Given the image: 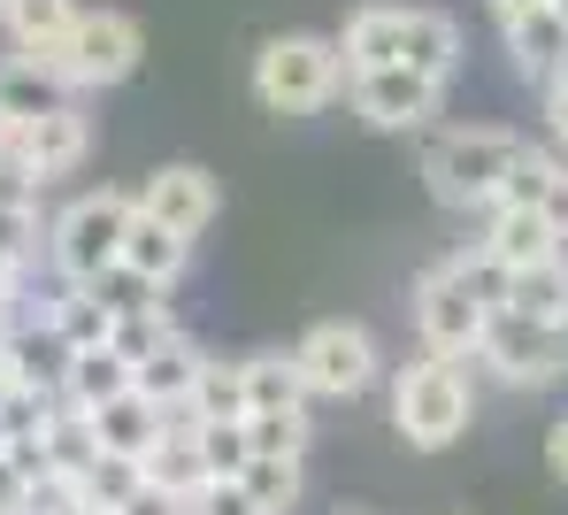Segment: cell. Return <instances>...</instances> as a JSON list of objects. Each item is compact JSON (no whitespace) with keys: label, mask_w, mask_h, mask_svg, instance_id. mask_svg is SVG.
Returning a JSON list of instances; mask_svg holds the SVG:
<instances>
[{"label":"cell","mask_w":568,"mask_h":515,"mask_svg":"<svg viewBox=\"0 0 568 515\" xmlns=\"http://www.w3.org/2000/svg\"><path fill=\"white\" fill-rule=\"evenodd\" d=\"M0 147H8V115H0Z\"/></svg>","instance_id":"cell-45"},{"label":"cell","mask_w":568,"mask_h":515,"mask_svg":"<svg viewBox=\"0 0 568 515\" xmlns=\"http://www.w3.org/2000/svg\"><path fill=\"white\" fill-rule=\"evenodd\" d=\"M170 339H178V315L162 309V301H139V309H115V331H108V346H115V354H123L131 370H139V362H146L154 346H170Z\"/></svg>","instance_id":"cell-27"},{"label":"cell","mask_w":568,"mask_h":515,"mask_svg":"<svg viewBox=\"0 0 568 515\" xmlns=\"http://www.w3.org/2000/svg\"><path fill=\"white\" fill-rule=\"evenodd\" d=\"M31 185H54V178H70L85 154H93V115L78 101H54L39 123H23V131H8V147H0Z\"/></svg>","instance_id":"cell-9"},{"label":"cell","mask_w":568,"mask_h":515,"mask_svg":"<svg viewBox=\"0 0 568 515\" xmlns=\"http://www.w3.org/2000/svg\"><path fill=\"white\" fill-rule=\"evenodd\" d=\"M131 215H139V193H108V185H100V193H78V201L47 223V254H54L62 285H100V277L123 262Z\"/></svg>","instance_id":"cell-3"},{"label":"cell","mask_w":568,"mask_h":515,"mask_svg":"<svg viewBox=\"0 0 568 515\" xmlns=\"http://www.w3.org/2000/svg\"><path fill=\"white\" fill-rule=\"evenodd\" d=\"M307 408H270V415H246V438L254 454H307Z\"/></svg>","instance_id":"cell-32"},{"label":"cell","mask_w":568,"mask_h":515,"mask_svg":"<svg viewBox=\"0 0 568 515\" xmlns=\"http://www.w3.org/2000/svg\"><path fill=\"white\" fill-rule=\"evenodd\" d=\"M523 147H530V139H515V131H499V123L446 131V139L423 154V178H430V193L446 208H491L499 185H507V170L523 162Z\"/></svg>","instance_id":"cell-4"},{"label":"cell","mask_w":568,"mask_h":515,"mask_svg":"<svg viewBox=\"0 0 568 515\" xmlns=\"http://www.w3.org/2000/svg\"><path fill=\"white\" fill-rule=\"evenodd\" d=\"M139 208H146L154 223H170L178 239H200V231L223 215V193H215V178H207L200 162H170V170H154V178L139 185Z\"/></svg>","instance_id":"cell-11"},{"label":"cell","mask_w":568,"mask_h":515,"mask_svg":"<svg viewBox=\"0 0 568 515\" xmlns=\"http://www.w3.org/2000/svg\"><path fill=\"white\" fill-rule=\"evenodd\" d=\"M239 485L254 493L262 515H284L292 501H300V454H254V462L239 469Z\"/></svg>","instance_id":"cell-29"},{"label":"cell","mask_w":568,"mask_h":515,"mask_svg":"<svg viewBox=\"0 0 568 515\" xmlns=\"http://www.w3.org/2000/svg\"><path fill=\"white\" fill-rule=\"evenodd\" d=\"M54 331H62L70 354H78V346H108V331H115L108 293H100V285H70V293L54 301Z\"/></svg>","instance_id":"cell-26"},{"label":"cell","mask_w":568,"mask_h":515,"mask_svg":"<svg viewBox=\"0 0 568 515\" xmlns=\"http://www.w3.org/2000/svg\"><path fill=\"white\" fill-rule=\"evenodd\" d=\"M78 515H115V508H93V501H85V508H78Z\"/></svg>","instance_id":"cell-44"},{"label":"cell","mask_w":568,"mask_h":515,"mask_svg":"<svg viewBox=\"0 0 568 515\" xmlns=\"http://www.w3.org/2000/svg\"><path fill=\"white\" fill-rule=\"evenodd\" d=\"M162 431H170V415L154 408V401H146L139 385L93 408V438H100V454H123V462H146V454L162 446Z\"/></svg>","instance_id":"cell-14"},{"label":"cell","mask_w":568,"mask_h":515,"mask_svg":"<svg viewBox=\"0 0 568 515\" xmlns=\"http://www.w3.org/2000/svg\"><path fill=\"white\" fill-rule=\"evenodd\" d=\"M0 8H8V0H0Z\"/></svg>","instance_id":"cell-49"},{"label":"cell","mask_w":568,"mask_h":515,"mask_svg":"<svg viewBox=\"0 0 568 515\" xmlns=\"http://www.w3.org/2000/svg\"><path fill=\"white\" fill-rule=\"evenodd\" d=\"M454 270L469 277V293L484 301V309H499V301H507V270H499L484 246H462V254H454Z\"/></svg>","instance_id":"cell-34"},{"label":"cell","mask_w":568,"mask_h":515,"mask_svg":"<svg viewBox=\"0 0 568 515\" xmlns=\"http://www.w3.org/2000/svg\"><path fill=\"white\" fill-rule=\"evenodd\" d=\"M392 423H399V438H407L415 454H446V446L476 423L469 370H462V362H446V354L407 362V370L392 377Z\"/></svg>","instance_id":"cell-1"},{"label":"cell","mask_w":568,"mask_h":515,"mask_svg":"<svg viewBox=\"0 0 568 515\" xmlns=\"http://www.w3.org/2000/svg\"><path fill=\"white\" fill-rule=\"evenodd\" d=\"M338 62H346V78L407 62V8H392V0H369V8H354V16L338 23Z\"/></svg>","instance_id":"cell-12"},{"label":"cell","mask_w":568,"mask_h":515,"mask_svg":"<svg viewBox=\"0 0 568 515\" xmlns=\"http://www.w3.org/2000/svg\"><path fill=\"white\" fill-rule=\"evenodd\" d=\"M338 515H362V508H338Z\"/></svg>","instance_id":"cell-48"},{"label":"cell","mask_w":568,"mask_h":515,"mask_svg":"<svg viewBox=\"0 0 568 515\" xmlns=\"http://www.w3.org/2000/svg\"><path fill=\"white\" fill-rule=\"evenodd\" d=\"M131 385H139V370H131L115 346H78L70 370H62V401L85 408V415H93L100 401H115V393H131Z\"/></svg>","instance_id":"cell-18"},{"label":"cell","mask_w":568,"mask_h":515,"mask_svg":"<svg viewBox=\"0 0 568 515\" xmlns=\"http://www.w3.org/2000/svg\"><path fill=\"white\" fill-rule=\"evenodd\" d=\"M270 408H307L300 362L292 354H246V415H270Z\"/></svg>","instance_id":"cell-25"},{"label":"cell","mask_w":568,"mask_h":515,"mask_svg":"<svg viewBox=\"0 0 568 515\" xmlns=\"http://www.w3.org/2000/svg\"><path fill=\"white\" fill-rule=\"evenodd\" d=\"M200 362H207V354H200L185 331H178L170 346H154V354L139 362V393H146L154 408H185V393H192V377H200Z\"/></svg>","instance_id":"cell-21"},{"label":"cell","mask_w":568,"mask_h":515,"mask_svg":"<svg viewBox=\"0 0 568 515\" xmlns=\"http://www.w3.org/2000/svg\"><path fill=\"white\" fill-rule=\"evenodd\" d=\"M346 85V62H338V39H315V31H277L262 54H254V101L270 115H315V108L338 101Z\"/></svg>","instance_id":"cell-2"},{"label":"cell","mask_w":568,"mask_h":515,"mask_svg":"<svg viewBox=\"0 0 568 515\" xmlns=\"http://www.w3.org/2000/svg\"><path fill=\"white\" fill-rule=\"evenodd\" d=\"M139 485H146V462H123V454H100L93 469L78 477V493H85L93 508H123Z\"/></svg>","instance_id":"cell-30"},{"label":"cell","mask_w":568,"mask_h":515,"mask_svg":"<svg viewBox=\"0 0 568 515\" xmlns=\"http://www.w3.org/2000/svg\"><path fill=\"white\" fill-rule=\"evenodd\" d=\"M538 215H546V223H554V231L568 239V162H554V185H546V201H538Z\"/></svg>","instance_id":"cell-39"},{"label":"cell","mask_w":568,"mask_h":515,"mask_svg":"<svg viewBox=\"0 0 568 515\" xmlns=\"http://www.w3.org/2000/svg\"><path fill=\"white\" fill-rule=\"evenodd\" d=\"M499 270H530L546 254H561V231L538 215V208H484V239H476Z\"/></svg>","instance_id":"cell-15"},{"label":"cell","mask_w":568,"mask_h":515,"mask_svg":"<svg viewBox=\"0 0 568 515\" xmlns=\"http://www.w3.org/2000/svg\"><path fill=\"white\" fill-rule=\"evenodd\" d=\"M554 162H561V154L523 147V162L507 170V185H499V201H491V208H538V201H546V185H554Z\"/></svg>","instance_id":"cell-33"},{"label":"cell","mask_w":568,"mask_h":515,"mask_svg":"<svg viewBox=\"0 0 568 515\" xmlns=\"http://www.w3.org/2000/svg\"><path fill=\"white\" fill-rule=\"evenodd\" d=\"M554 8H561V23H568V0H554Z\"/></svg>","instance_id":"cell-46"},{"label":"cell","mask_w":568,"mask_h":515,"mask_svg":"<svg viewBox=\"0 0 568 515\" xmlns=\"http://www.w3.org/2000/svg\"><path fill=\"white\" fill-rule=\"evenodd\" d=\"M192 515H262V508H254V493H246L239 477H207L200 501H192Z\"/></svg>","instance_id":"cell-35"},{"label":"cell","mask_w":568,"mask_h":515,"mask_svg":"<svg viewBox=\"0 0 568 515\" xmlns=\"http://www.w3.org/2000/svg\"><path fill=\"white\" fill-rule=\"evenodd\" d=\"M476 362H484L499 385H515V393H546V385L568 377V323H538V315L491 309Z\"/></svg>","instance_id":"cell-5"},{"label":"cell","mask_w":568,"mask_h":515,"mask_svg":"<svg viewBox=\"0 0 568 515\" xmlns=\"http://www.w3.org/2000/svg\"><path fill=\"white\" fill-rule=\"evenodd\" d=\"M178 431H192V423H239L246 415V362H200V377H192L185 408H162Z\"/></svg>","instance_id":"cell-17"},{"label":"cell","mask_w":568,"mask_h":515,"mask_svg":"<svg viewBox=\"0 0 568 515\" xmlns=\"http://www.w3.org/2000/svg\"><path fill=\"white\" fill-rule=\"evenodd\" d=\"M0 23H8L16 47H47V39H70L78 31V0H8Z\"/></svg>","instance_id":"cell-28"},{"label":"cell","mask_w":568,"mask_h":515,"mask_svg":"<svg viewBox=\"0 0 568 515\" xmlns=\"http://www.w3.org/2000/svg\"><path fill=\"white\" fill-rule=\"evenodd\" d=\"M8 393H16V370H8V354H0V401H8Z\"/></svg>","instance_id":"cell-43"},{"label":"cell","mask_w":568,"mask_h":515,"mask_svg":"<svg viewBox=\"0 0 568 515\" xmlns=\"http://www.w3.org/2000/svg\"><path fill=\"white\" fill-rule=\"evenodd\" d=\"M346 93H354V115H362L369 131H415V123H430L438 101H446V85L423 78V70H407V62L346 78Z\"/></svg>","instance_id":"cell-10"},{"label":"cell","mask_w":568,"mask_h":515,"mask_svg":"<svg viewBox=\"0 0 568 515\" xmlns=\"http://www.w3.org/2000/svg\"><path fill=\"white\" fill-rule=\"evenodd\" d=\"M0 454H8V431H0Z\"/></svg>","instance_id":"cell-47"},{"label":"cell","mask_w":568,"mask_h":515,"mask_svg":"<svg viewBox=\"0 0 568 515\" xmlns=\"http://www.w3.org/2000/svg\"><path fill=\"white\" fill-rule=\"evenodd\" d=\"M292 362H300L307 401H354V393H369V385H377V370H384V362H377V339H369L362 323H346V315H331V323L300 331Z\"/></svg>","instance_id":"cell-6"},{"label":"cell","mask_w":568,"mask_h":515,"mask_svg":"<svg viewBox=\"0 0 568 515\" xmlns=\"http://www.w3.org/2000/svg\"><path fill=\"white\" fill-rule=\"evenodd\" d=\"M185 262H192V239H178L170 223H154V215L139 208L131 231H123V262H115V270H131V277L154 285V293H170V285L185 277Z\"/></svg>","instance_id":"cell-16"},{"label":"cell","mask_w":568,"mask_h":515,"mask_svg":"<svg viewBox=\"0 0 568 515\" xmlns=\"http://www.w3.org/2000/svg\"><path fill=\"white\" fill-rule=\"evenodd\" d=\"M407 70L454 85V70H462V23L446 8H407Z\"/></svg>","instance_id":"cell-19"},{"label":"cell","mask_w":568,"mask_h":515,"mask_svg":"<svg viewBox=\"0 0 568 515\" xmlns=\"http://www.w3.org/2000/svg\"><path fill=\"white\" fill-rule=\"evenodd\" d=\"M546 131H554V147H568V70L546 78Z\"/></svg>","instance_id":"cell-38"},{"label":"cell","mask_w":568,"mask_h":515,"mask_svg":"<svg viewBox=\"0 0 568 515\" xmlns=\"http://www.w3.org/2000/svg\"><path fill=\"white\" fill-rule=\"evenodd\" d=\"M146 54V31L123 16V8H78V31H70V93H108L139 70Z\"/></svg>","instance_id":"cell-8"},{"label":"cell","mask_w":568,"mask_h":515,"mask_svg":"<svg viewBox=\"0 0 568 515\" xmlns=\"http://www.w3.org/2000/svg\"><path fill=\"white\" fill-rule=\"evenodd\" d=\"M54 101H78V93H62L47 70H31L23 54H8L0 62V115H8V131H23V123H39Z\"/></svg>","instance_id":"cell-23"},{"label":"cell","mask_w":568,"mask_h":515,"mask_svg":"<svg viewBox=\"0 0 568 515\" xmlns=\"http://www.w3.org/2000/svg\"><path fill=\"white\" fill-rule=\"evenodd\" d=\"M499 39H507V54H515V70H523L530 85H546V78H561V70H568V23H561L554 0L523 8L515 23H499Z\"/></svg>","instance_id":"cell-13"},{"label":"cell","mask_w":568,"mask_h":515,"mask_svg":"<svg viewBox=\"0 0 568 515\" xmlns=\"http://www.w3.org/2000/svg\"><path fill=\"white\" fill-rule=\"evenodd\" d=\"M78 508H85L78 477H39V485H31V501H23V515H78Z\"/></svg>","instance_id":"cell-36"},{"label":"cell","mask_w":568,"mask_h":515,"mask_svg":"<svg viewBox=\"0 0 568 515\" xmlns=\"http://www.w3.org/2000/svg\"><path fill=\"white\" fill-rule=\"evenodd\" d=\"M546 462H554V477L568 485V415L554 423V438H546Z\"/></svg>","instance_id":"cell-41"},{"label":"cell","mask_w":568,"mask_h":515,"mask_svg":"<svg viewBox=\"0 0 568 515\" xmlns=\"http://www.w3.org/2000/svg\"><path fill=\"white\" fill-rule=\"evenodd\" d=\"M484 323H491V309L469 293V277H462L454 262L423 270V285H415V331H423V354L469 362L476 346H484Z\"/></svg>","instance_id":"cell-7"},{"label":"cell","mask_w":568,"mask_h":515,"mask_svg":"<svg viewBox=\"0 0 568 515\" xmlns=\"http://www.w3.org/2000/svg\"><path fill=\"white\" fill-rule=\"evenodd\" d=\"M16 301H23V270H16V262H0V309H16Z\"/></svg>","instance_id":"cell-42"},{"label":"cell","mask_w":568,"mask_h":515,"mask_svg":"<svg viewBox=\"0 0 568 515\" xmlns=\"http://www.w3.org/2000/svg\"><path fill=\"white\" fill-rule=\"evenodd\" d=\"M23 501H31V477L0 454V515H23Z\"/></svg>","instance_id":"cell-40"},{"label":"cell","mask_w":568,"mask_h":515,"mask_svg":"<svg viewBox=\"0 0 568 515\" xmlns=\"http://www.w3.org/2000/svg\"><path fill=\"white\" fill-rule=\"evenodd\" d=\"M146 485H162V493H178V501H200V485H207V454H200V438L192 431H162V446L146 454Z\"/></svg>","instance_id":"cell-24"},{"label":"cell","mask_w":568,"mask_h":515,"mask_svg":"<svg viewBox=\"0 0 568 515\" xmlns=\"http://www.w3.org/2000/svg\"><path fill=\"white\" fill-rule=\"evenodd\" d=\"M115 515H192V501H178V493H162V485H139V493H131V501H123Z\"/></svg>","instance_id":"cell-37"},{"label":"cell","mask_w":568,"mask_h":515,"mask_svg":"<svg viewBox=\"0 0 568 515\" xmlns=\"http://www.w3.org/2000/svg\"><path fill=\"white\" fill-rule=\"evenodd\" d=\"M39 446H47V469H54V477H85V469L100 462L93 415H85V408H70V401H62V408L47 415V431H39Z\"/></svg>","instance_id":"cell-22"},{"label":"cell","mask_w":568,"mask_h":515,"mask_svg":"<svg viewBox=\"0 0 568 515\" xmlns=\"http://www.w3.org/2000/svg\"><path fill=\"white\" fill-rule=\"evenodd\" d=\"M499 309L515 315H538V323H568V246L530 262V270H507V301Z\"/></svg>","instance_id":"cell-20"},{"label":"cell","mask_w":568,"mask_h":515,"mask_svg":"<svg viewBox=\"0 0 568 515\" xmlns=\"http://www.w3.org/2000/svg\"><path fill=\"white\" fill-rule=\"evenodd\" d=\"M200 454H207V477H239L254 462V438H246V415L239 423H192Z\"/></svg>","instance_id":"cell-31"}]
</instances>
